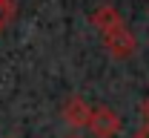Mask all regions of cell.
Masks as SVG:
<instances>
[{"label": "cell", "mask_w": 149, "mask_h": 138, "mask_svg": "<svg viewBox=\"0 0 149 138\" xmlns=\"http://www.w3.org/2000/svg\"><path fill=\"white\" fill-rule=\"evenodd\" d=\"M89 112H92V106L80 98V95H69V98L63 101V106H60L63 121H66L69 127H74V130H86V124H89Z\"/></svg>", "instance_id": "cell-3"}, {"label": "cell", "mask_w": 149, "mask_h": 138, "mask_svg": "<svg viewBox=\"0 0 149 138\" xmlns=\"http://www.w3.org/2000/svg\"><path fill=\"white\" fill-rule=\"evenodd\" d=\"M141 115H143V124H146V132H149V98H146V104L141 106Z\"/></svg>", "instance_id": "cell-5"}, {"label": "cell", "mask_w": 149, "mask_h": 138, "mask_svg": "<svg viewBox=\"0 0 149 138\" xmlns=\"http://www.w3.org/2000/svg\"><path fill=\"white\" fill-rule=\"evenodd\" d=\"M86 130H89L95 138H115L120 130H123V121H120V115H118L112 106L100 104V106H92Z\"/></svg>", "instance_id": "cell-2"}, {"label": "cell", "mask_w": 149, "mask_h": 138, "mask_svg": "<svg viewBox=\"0 0 149 138\" xmlns=\"http://www.w3.org/2000/svg\"><path fill=\"white\" fill-rule=\"evenodd\" d=\"M92 26L100 32V38H103V46L109 49L112 58L118 60H126L135 55V49H138V40L132 35V29L126 26V20L120 18V12L118 9H112V6H100V9H95L92 12Z\"/></svg>", "instance_id": "cell-1"}, {"label": "cell", "mask_w": 149, "mask_h": 138, "mask_svg": "<svg viewBox=\"0 0 149 138\" xmlns=\"http://www.w3.org/2000/svg\"><path fill=\"white\" fill-rule=\"evenodd\" d=\"M69 138H80V135H69Z\"/></svg>", "instance_id": "cell-6"}, {"label": "cell", "mask_w": 149, "mask_h": 138, "mask_svg": "<svg viewBox=\"0 0 149 138\" xmlns=\"http://www.w3.org/2000/svg\"><path fill=\"white\" fill-rule=\"evenodd\" d=\"M15 12H17V6H15V0H0V32L15 20Z\"/></svg>", "instance_id": "cell-4"}]
</instances>
